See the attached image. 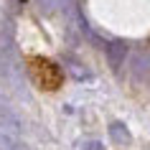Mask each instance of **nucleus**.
<instances>
[{
  "instance_id": "1",
  "label": "nucleus",
  "mask_w": 150,
  "mask_h": 150,
  "mask_svg": "<svg viewBox=\"0 0 150 150\" xmlns=\"http://www.w3.org/2000/svg\"><path fill=\"white\" fill-rule=\"evenodd\" d=\"M31 76H33V81H36L41 89H48V92L59 89V87H61V81H64L59 66L51 64L48 59H41V56L31 59Z\"/></svg>"
}]
</instances>
